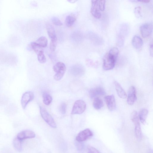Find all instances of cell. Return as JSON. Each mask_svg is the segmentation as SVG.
Segmentation results:
<instances>
[{
	"instance_id": "cell-1",
	"label": "cell",
	"mask_w": 153,
	"mask_h": 153,
	"mask_svg": "<svg viewBox=\"0 0 153 153\" xmlns=\"http://www.w3.org/2000/svg\"><path fill=\"white\" fill-rule=\"evenodd\" d=\"M119 51L116 47L111 48L103 58V68L105 70H111L114 67L119 56Z\"/></svg>"
},
{
	"instance_id": "cell-2",
	"label": "cell",
	"mask_w": 153,
	"mask_h": 153,
	"mask_svg": "<svg viewBox=\"0 0 153 153\" xmlns=\"http://www.w3.org/2000/svg\"><path fill=\"white\" fill-rule=\"evenodd\" d=\"M54 71L56 73L54 76L55 79L57 81L60 80L63 77L66 70V67L64 63L58 62L53 67Z\"/></svg>"
},
{
	"instance_id": "cell-3",
	"label": "cell",
	"mask_w": 153,
	"mask_h": 153,
	"mask_svg": "<svg viewBox=\"0 0 153 153\" xmlns=\"http://www.w3.org/2000/svg\"><path fill=\"white\" fill-rule=\"evenodd\" d=\"M131 119L135 126L136 136L138 139H141L142 137V132L138 115L136 111H134L131 113Z\"/></svg>"
},
{
	"instance_id": "cell-4",
	"label": "cell",
	"mask_w": 153,
	"mask_h": 153,
	"mask_svg": "<svg viewBox=\"0 0 153 153\" xmlns=\"http://www.w3.org/2000/svg\"><path fill=\"white\" fill-rule=\"evenodd\" d=\"M129 30V27L126 24H123L120 27L117 38V44L119 46L124 45L125 38Z\"/></svg>"
},
{
	"instance_id": "cell-5",
	"label": "cell",
	"mask_w": 153,
	"mask_h": 153,
	"mask_svg": "<svg viewBox=\"0 0 153 153\" xmlns=\"http://www.w3.org/2000/svg\"><path fill=\"white\" fill-rule=\"evenodd\" d=\"M40 112L41 117L45 121L53 128H57L55 122L51 116L43 107H40Z\"/></svg>"
},
{
	"instance_id": "cell-6",
	"label": "cell",
	"mask_w": 153,
	"mask_h": 153,
	"mask_svg": "<svg viewBox=\"0 0 153 153\" xmlns=\"http://www.w3.org/2000/svg\"><path fill=\"white\" fill-rule=\"evenodd\" d=\"M86 105L85 102L81 100L76 101L72 108L71 114H81L85 110Z\"/></svg>"
},
{
	"instance_id": "cell-7",
	"label": "cell",
	"mask_w": 153,
	"mask_h": 153,
	"mask_svg": "<svg viewBox=\"0 0 153 153\" xmlns=\"http://www.w3.org/2000/svg\"><path fill=\"white\" fill-rule=\"evenodd\" d=\"M92 132L89 129H86L80 132L76 136V139L79 142L86 141L93 136Z\"/></svg>"
},
{
	"instance_id": "cell-8",
	"label": "cell",
	"mask_w": 153,
	"mask_h": 153,
	"mask_svg": "<svg viewBox=\"0 0 153 153\" xmlns=\"http://www.w3.org/2000/svg\"><path fill=\"white\" fill-rule=\"evenodd\" d=\"M34 98V95L33 92L28 91L22 95L21 100V104L23 109L26 108L30 102Z\"/></svg>"
},
{
	"instance_id": "cell-9",
	"label": "cell",
	"mask_w": 153,
	"mask_h": 153,
	"mask_svg": "<svg viewBox=\"0 0 153 153\" xmlns=\"http://www.w3.org/2000/svg\"><path fill=\"white\" fill-rule=\"evenodd\" d=\"M152 24L151 23L147 22L142 24L140 28V32L144 38L149 36L152 32Z\"/></svg>"
},
{
	"instance_id": "cell-10",
	"label": "cell",
	"mask_w": 153,
	"mask_h": 153,
	"mask_svg": "<svg viewBox=\"0 0 153 153\" xmlns=\"http://www.w3.org/2000/svg\"><path fill=\"white\" fill-rule=\"evenodd\" d=\"M88 36L90 40L96 46H100L104 44L103 38L95 33L90 32L88 33Z\"/></svg>"
},
{
	"instance_id": "cell-11",
	"label": "cell",
	"mask_w": 153,
	"mask_h": 153,
	"mask_svg": "<svg viewBox=\"0 0 153 153\" xmlns=\"http://www.w3.org/2000/svg\"><path fill=\"white\" fill-rule=\"evenodd\" d=\"M85 69L82 65L76 64L72 66L70 69V73L73 75L76 76H80L83 75L85 73Z\"/></svg>"
},
{
	"instance_id": "cell-12",
	"label": "cell",
	"mask_w": 153,
	"mask_h": 153,
	"mask_svg": "<svg viewBox=\"0 0 153 153\" xmlns=\"http://www.w3.org/2000/svg\"><path fill=\"white\" fill-rule=\"evenodd\" d=\"M137 100L136 90L135 88L133 86H131L129 88L127 96V103L130 105L134 104Z\"/></svg>"
},
{
	"instance_id": "cell-13",
	"label": "cell",
	"mask_w": 153,
	"mask_h": 153,
	"mask_svg": "<svg viewBox=\"0 0 153 153\" xmlns=\"http://www.w3.org/2000/svg\"><path fill=\"white\" fill-rule=\"evenodd\" d=\"M105 100L109 110L113 111L116 109V103L115 98L113 95H108L105 97Z\"/></svg>"
},
{
	"instance_id": "cell-14",
	"label": "cell",
	"mask_w": 153,
	"mask_h": 153,
	"mask_svg": "<svg viewBox=\"0 0 153 153\" xmlns=\"http://www.w3.org/2000/svg\"><path fill=\"white\" fill-rule=\"evenodd\" d=\"M91 12L92 15L95 18L99 19L101 14L98 6V1H92Z\"/></svg>"
},
{
	"instance_id": "cell-15",
	"label": "cell",
	"mask_w": 153,
	"mask_h": 153,
	"mask_svg": "<svg viewBox=\"0 0 153 153\" xmlns=\"http://www.w3.org/2000/svg\"><path fill=\"white\" fill-rule=\"evenodd\" d=\"M35 134L33 131L29 130H26L19 133L17 137L22 140L32 138L35 137Z\"/></svg>"
},
{
	"instance_id": "cell-16",
	"label": "cell",
	"mask_w": 153,
	"mask_h": 153,
	"mask_svg": "<svg viewBox=\"0 0 153 153\" xmlns=\"http://www.w3.org/2000/svg\"><path fill=\"white\" fill-rule=\"evenodd\" d=\"M104 89L102 87L98 86L93 88L90 90V95L92 98H95L97 96L103 95L105 94Z\"/></svg>"
},
{
	"instance_id": "cell-17",
	"label": "cell",
	"mask_w": 153,
	"mask_h": 153,
	"mask_svg": "<svg viewBox=\"0 0 153 153\" xmlns=\"http://www.w3.org/2000/svg\"><path fill=\"white\" fill-rule=\"evenodd\" d=\"M114 84L119 97L122 99H126L127 97L126 93L121 85L116 81H114Z\"/></svg>"
},
{
	"instance_id": "cell-18",
	"label": "cell",
	"mask_w": 153,
	"mask_h": 153,
	"mask_svg": "<svg viewBox=\"0 0 153 153\" xmlns=\"http://www.w3.org/2000/svg\"><path fill=\"white\" fill-rule=\"evenodd\" d=\"M132 44L135 48L139 49L142 47L143 45V41L141 37L135 35L133 38Z\"/></svg>"
},
{
	"instance_id": "cell-19",
	"label": "cell",
	"mask_w": 153,
	"mask_h": 153,
	"mask_svg": "<svg viewBox=\"0 0 153 153\" xmlns=\"http://www.w3.org/2000/svg\"><path fill=\"white\" fill-rule=\"evenodd\" d=\"M148 114V110L143 109L140 112L138 116L139 120L143 124L146 122V120Z\"/></svg>"
},
{
	"instance_id": "cell-20",
	"label": "cell",
	"mask_w": 153,
	"mask_h": 153,
	"mask_svg": "<svg viewBox=\"0 0 153 153\" xmlns=\"http://www.w3.org/2000/svg\"><path fill=\"white\" fill-rule=\"evenodd\" d=\"M47 30L49 37L51 40L57 38L55 30L52 25L49 24L47 25Z\"/></svg>"
},
{
	"instance_id": "cell-21",
	"label": "cell",
	"mask_w": 153,
	"mask_h": 153,
	"mask_svg": "<svg viewBox=\"0 0 153 153\" xmlns=\"http://www.w3.org/2000/svg\"><path fill=\"white\" fill-rule=\"evenodd\" d=\"M93 105L95 109L99 110L103 107L104 103L102 99L97 97L94 98Z\"/></svg>"
},
{
	"instance_id": "cell-22",
	"label": "cell",
	"mask_w": 153,
	"mask_h": 153,
	"mask_svg": "<svg viewBox=\"0 0 153 153\" xmlns=\"http://www.w3.org/2000/svg\"><path fill=\"white\" fill-rule=\"evenodd\" d=\"M76 20V16L74 14L67 16L66 19L65 23L68 27H71L73 25Z\"/></svg>"
},
{
	"instance_id": "cell-23",
	"label": "cell",
	"mask_w": 153,
	"mask_h": 153,
	"mask_svg": "<svg viewBox=\"0 0 153 153\" xmlns=\"http://www.w3.org/2000/svg\"><path fill=\"white\" fill-rule=\"evenodd\" d=\"M35 42L44 48L46 47L47 46L48 41L46 37L42 36L40 37Z\"/></svg>"
},
{
	"instance_id": "cell-24",
	"label": "cell",
	"mask_w": 153,
	"mask_h": 153,
	"mask_svg": "<svg viewBox=\"0 0 153 153\" xmlns=\"http://www.w3.org/2000/svg\"><path fill=\"white\" fill-rule=\"evenodd\" d=\"M43 96L44 104L47 106L49 105L52 101V96L46 93H44Z\"/></svg>"
},
{
	"instance_id": "cell-25",
	"label": "cell",
	"mask_w": 153,
	"mask_h": 153,
	"mask_svg": "<svg viewBox=\"0 0 153 153\" xmlns=\"http://www.w3.org/2000/svg\"><path fill=\"white\" fill-rule=\"evenodd\" d=\"M13 144L15 148L19 152L21 151L22 148V140L17 137L14 139Z\"/></svg>"
},
{
	"instance_id": "cell-26",
	"label": "cell",
	"mask_w": 153,
	"mask_h": 153,
	"mask_svg": "<svg viewBox=\"0 0 153 153\" xmlns=\"http://www.w3.org/2000/svg\"><path fill=\"white\" fill-rule=\"evenodd\" d=\"M31 45L33 49L37 55L41 52H44L43 48L38 45L35 42L32 43Z\"/></svg>"
},
{
	"instance_id": "cell-27",
	"label": "cell",
	"mask_w": 153,
	"mask_h": 153,
	"mask_svg": "<svg viewBox=\"0 0 153 153\" xmlns=\"http://www.w3.org/2000/svg\"><path fill=\"white\" fill-rule=\"evenodd\" d=\"M37 59L40 63L43 64L46 62V59L44 52H41L37 54Z\"/></svg>"
},
{
	"instance_id": "cell-28",
	"label": "cell",
	"mask_w": 153,
	"mask_h": 153,
	"mask_svg": "<svg viewBox=\"0 0 153 153\" xmlns=\"http://www.w3.org/2000/svg\"><path fill=\"white\" fill-rule=\"evenodd\" d=\"M134 12L136 17L138 18L142 17L141 8L140 6L136 7L134 10Z\"/></svg>"
},
{
	"instance_id": "cell-29",
	"label": "cell",
	"mask_w": 153,
	"mask_h": 153,
	"mask_svg": "<svg viewBox=\"0 0 153 153\" xmlns=\"http://www.w3.org/2000/svg\"><path fill=\"white\" fill-rule=\"evenodd\" d=\"M57 38L51 40L50 47L51 51L52 52H54L56 49L57 46Z\"/></svg>"
},
{
	"instance_id": "cell-30",
	"label": "cell",
	"mask_w": 153,
	"mask_h": 153,
	"mask_svg": "<svg viewBox=\"0 0 153 153\" xmlns=\"http://www.w3.org/2000/svg\"><path fill=\"white\" fill-rule=\"evenodd\" d=\"M73 39L75 41H79L82 39V35L80 32H75L73 33Z\"/></svg>"
},
{
	"instance_id": "cell-31",
	"label": "cell",
	"mask_w": 153,
	"mask_h": 153,
	"mask_svg": "<svg viewBox=\"0 0 153 153\" xmlns=\"http://www.w3.org/2000/svg\"><path fill=\"white\" fill-rule=\"evenodd\" d=\"M52 21L54 25L57 26H61L63 25L61 21L56 17H53L52 18Z\"/></svg>"
},
{
	"instance_id": "cell-32",
	"label": "cell",
	"mask_w": 153,
	"mask_h": 153,
	"mask_svg": "<svg viewBox=\"0 0 153 153\" xmlns=\"http://www.w3.org/2000/svg\"><path fill=\"white\" fill-rule=\"evenodd\" d=\"M98 6L100 10L103 11L105 10V1H98Z\"/></svg>"
},
{
	"instance_id": "cell-33",
	"label": "cell",
	"mask_w": 153,
	"mask_h": 153,
	"mask_svg": "<svg viewBox=\"0 0 153 153\" xmlns=\"http://www.w3.org/2000/svg\"><path fill=\"white\" fill-rule=\"evenodd\" d=\"M67 105L65 103H63L61 105L60 110L62 114H65L66 112Z\"/></svg>"
},
{
	"instance_id": "cell-34",
	"label": "cell",
	"mask_w": 153,
	"mask_h": 153,
	"mask_svg": "<svg viewBox=\"0 0 153 153\" xmlns=\"http://www.w3.org/2000/svg\"><path fill=\"white\" fill-rule=\"evenodd\" d=\"M88 153H100L98 150L92 146H88Z\"/></svg>"
},
{
	"instance_id": "cell-35",
	"label": "cell",
	"mask_w": 153,
	"mask_h": 153,
	"mask_svg": "<svg viewBox=\"0 0 153 153\" xmlns=\"http://www.w3.org/2000/svg\"><path fill=\"white\" fill-rule=\"evenodd\" d=\"M149 52L151 56H153V44L152 42H151L149 46Z\"/></svg>"
},
{
	"instance_id": "cell-36",
	"label": "cell",
	"mask_w": 153,
	"mask_h": 153,
	"mask_svg": "<svg viewBox=\"0 0 153 153\" xmlns=\"http://www.w3.org/2000/svg\"><path fill=\"white\" fill-rule=\"evenodd\" d=\"M137 1L138 2H142L144 3H148L150 2V1H146V0L145 1Z\"/></svg>"
},
{
	"instance_id": "cell-37",
	"label": "cell",
	"mask_w": 153,
	"mask_h": 153,
	"mask_svg": "<svg viewBox=\"0 0 153 153\" xmlns=\"http://www.w3.org/2000/svg\"><path fill=\"white\" fill-rule=\"evenodd\" d=\"M68 1L71 3H74L77 1H73V0H71V1Z\"/></svg>"
}]
</instances>
